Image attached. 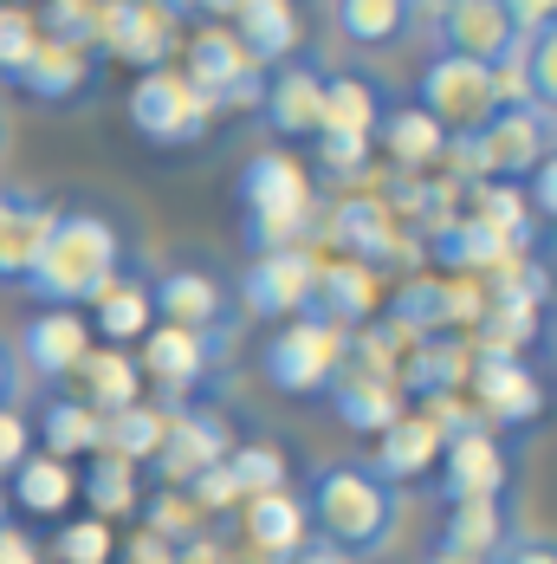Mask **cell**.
Here are the masks:
<instances>
[{
  "mask_svg": "<svg viewBox=\"0 0 557 564\" xmlns=\"http://www.w3.org/2000/svg\"><path fill=\"white\" fill-rule=\"evenodd\" d=\"M305 525L337 558H376L395 545L402 525V494L370 467V460H325L305 487Z\"/></svg>",
  "mask_w": 557,
  "mask_h": 564,
  "instance_id": "6da1fadb",
  "label": "cell"
},
{
  "mask_svg": "<svg viewBox=\"0 0 557 564\" xmlns=\"http://www.w3.org/2000/svg\"><path fill=\"white\" fill-rule=\"evenodd\" d=\"M117 273H123V234H117L111 215H98V208H58L46 240H40V253H33V267H26V280H20V292L33 305L85 312Z\"/></svg>",
  "mask_w": 557,
  "mask_h": 564,
  "instance_id": "7a4b0ae2",
  "label": "cell"
},
{
  "mask_svg": "<svg viewBox=\"0 0 557 564\" xmlns=\"http://www.w3.org/2000/svg\"><path fill=\"white\" fill-rule=\"evenodd\" d=\"M505 105V78L493 65H480V58H460V53H435L422 65V78H415V111L435 117V130L441 137H473L487 117Z\"/></svg>",
  "mask_w": 557,
  "mask_h": 564,
  "instance_id": "3957f363",
  "label": "cell"
},
{
  "mask_svg": "<svg viewBox=\"0 0 557 564\" xmlns=\"http://www.w3.org/2000/svg\"><path fill=\"white\" fill-rule=\"evenodd\" d=\"M240 208H247V240L253 253L298 247V234L312 221V182L292 156H253L240 175Z\"/></svg>",
  "mask_w": 557,
  "mask_h": 564,
  "instance_id": "277c9868",
  "label": "cell"
},
{
  "mask_svg": "<svg viewBox=\"0 0 557 564\" xmlns=\"http://www.w3.org/2000/svg\"><path fill=\"white\" fill-rule=\"evenodd\" d=\"M266 383L278 395H325L337 383V370L350 364V338L325 325V318H292L278 325V338L266 344Z\"/></svg>",
  "mask_w": 557,
  "mask_h": 564,
  "instance_id": "5b68a950",
  "label": "cell"
},
{
  "mask_svg": "<svg viewBox=\"0 0 557 564\" xmlns=\"http://www.w3.org/2000/svg\"><path fill=\"white\" fill-rule=\"evenodd\" d=\"M551 143H557V123L538 105H500V111L467 137L473 170L500 175V182H525V175L551 156Z\"/></svg>",
  "mask_w": 557,
  "mask_h": 564,
  "instance_id": "8992f818",
  "label": "cell"
},
{
  "mask_svg": "<svg viewBox=\"0 0 557 564\" xmlns=\"http://www.w3.org/2000/svg\"><path fill=\"white\" fill-rule=\"evenodd\" d=\"M208 117L215 105L182 78V72H143L136 78V91H130V123L150 137V143H163V150H182V143H201L208 137Z\"/></svg>",
  "mask_w": 557,
  "mask_h": 564,
  "instance_id": "52a82bcc",
  "label": "cell"
},
{
  "mask_svg": "<svg viewBox=\"0 0 557 564\" xmlns=\"http://www.w3.org/2000/svg\"><path fill=\"white\" fill-rule=\"evenodd\" d=\"M435 40H441V53L480 58L493 72L518 65V46H525L505 0H435Z\"/></svg>",
  "mask_w": 557,
  "mask_h": 564,
  "instance_id": "ba28073f",
  "label": "cell"
},
{
  "mask_svg": "<svg viewBox=\"0 0 557 564\" xmlns=\"http://www.w3.org/2000/svg\"><path fill=\"white\" fill-rule=\"evenodd\" d=\"M98 78H105L98 46H65V40H46V33L7 72V85H20L33 105H85L98 91Z\"/></svg>",
  "mask_w": 557,
  "mask_h": 564,
  "instance_id": "9c48e42d",
  "label": "cell"
},
{
  "mask_svg": "<svg viewBox=\"0 0 557 564\" xmlns=\"http://www.w3.org/2000/svg\"><path fill=\"white\" fill-rule=\"evenodd\" d=\"M312 285H318V260L305 247H273V253H253V267L240 273V305L253 318H305Z\"/></svg>",
  "mask_w": 557,
  "mask_h": 564,
  "instance_id": "30bf717a",
  "label": "cell"
},
{
  "mask_svg": "<svg viewBox=\"0 0 557 564\" xmlns=\"http://www.w3.org/2000/svg\"><path fill=\"white\" fill-rule=\"evenodd\" d=\"M150 305L163 325H182V332H201V338H233V312H227V285L208 273V267H163L150 280Z\"/></svg>",
  "mask_w": 557,
  "mask_h": 564,
  "instance_id": "8fae6325",
  "label": "cell"
},
{
  "mask_svg": "<svg viewBox=\"0 0 557 564\" xmlns=\"http://www.w3.org/2000/svg\"><path fill=\"white\" fill-rule=\"evenodd\" d=\"M500 494H512V454L487 429H447L441 500H500Z\"/></svg>",
  "mask_w": 557,
  "mask_h": 564,
  "instance_id": "7c38bea8",
  "label": "cell"
},
{
  "mask_svg": "<svg viewBox=\"0 0 557 564\" xmlns=\"http://www.w3.org/2000/svg\"><path fill=\"white\" fill-rule=\"evenodd\" d=\"M182 78H188L208 105H253V98L266 91V65L247 53L240 40H227V33H201Z\"/></svg>",
  "mask_w": 557,
  "mask_h": 564,
  "instance_id": "4fadbf2b",
  "label": "cell"
},
{
  "mask_svg": "<svg viewBox=\"0 0 557 564\" xmlns=\"http://www.w3.org/2000/svg\"><path fill=\"white\" fill-rule=\"evenodd\" d=\"M13 357L33 370V377H72L85 357H91V325H85V312H58V305H40L26 325H20V344H13Z\"/></svg>",
  "mask_w": 557,
  "mask_h": 564,
  "instance_id": "5bb4252c",
  "label": "cell"
},
{
  "mask_svg": "<svg viewBox=\"0 0 557 564\" xmlns=\"http://www.w3.org/2000/svg\"><path fill=\"white\" fill-rule=\"evenodd\" d=\"M260 111H266V130H278V137H318L325 130V72L312 58H285L260 91Z\"/></svg>",
  "mask_w": 557,
  "mask_h": 564,
  "instance_id": "9a60e30c",
  "label": "cell"
},
{
  "mask_svg": "<svg viewBox=\"0 0 557 564\" xmlns=\"http://www.w3.org/2000/svg\"><path fill=\"white\" fill-rule=\"evenodd\" d=\"M221 350H227L221 338H201V332H182V325H150V332H143V370L182 402L188 390L208 383V370H215Z\"/></svg>",
  "mask_w": 557,
  "mask_h": 564,
  "instance_id": "2e32d148",
  "label": "cell"
},
{
  "mask_svg": "<svg viewBox=\"0 0 557 564\" xmlns=\"http://www.w3.org/2000/svg\"><path fill=\"white\" fill-rule=\"evenodd\" d=\"M221 460H227V429L208 415V409H182V415H168L163 422L156 467H163L168 487H188V480H201V474L221 467Z\"/></svg>",
  "mask_w": 557,
  "mask_h": 564,
  "instance_id": "e0dca14e",
  "label": "cell"
},
{
  "mask_svg": "<svg viewBox=\"0 0 557 564\" xmlns=\"http://www.w3.org/2000/svg\"><path fill=\"white\" fill-rule=\"evenodd\" d=\"M53 202L40 188H0V285H20L46 227H53Z\"/></svg>",
  "mask_w": 557,
  "mask_h": 564,
  "instance_id": "ac0fdd59",
  "label": "cell"
},
{
  "mask_svg": "<svg viewBox=\"0 0 557 564\" xmlns=\"http://www.w3.org/2000/svg\"><path fill=\"white\" fill-rule=\"evenodd\" d=\"M422 0H331V26L343 46L357 53H390L415 33Z\"/></svg>",
  "mask_w": 557,
  "mask_h": 564,
  "instance_id": "d6986e66",
  "label": "cell"
},
{
  "mask_svg": "<svg viewBox=\"0 0 557 564\" xmlns=\"http://www.w3.org/2000/svg\"><path fill=\"white\" fill-rule=\"evenodd\" d=\"M512 532H518V519H512V494H500V500H447V519H441V539H435V545L493 564L505 552Z\"/></svg>",
  "mask_w": 557,
  "mask_h": 564,
  "instance_id": "ffe728a7",
  "label": "cell"
},
{
  "mask_svg": "<svg viewBox=\"0 0 557 564\" xmlns=\"http://www.w3.org/2000/svg\"><path fill=\"white\" fill-rule=\"evenodd\" d=\"M447 442V422H435V415H395L390 429L376 435V474L390 480V487H402V480H415V474H435V454H441Z\"/></svg>",
  "mask_w": 557,
  "mask_h": 564,
  "instance_id": "44dd1931",
  "label": "cell"
},
{
  "mask_svg": "<svg viewBox=\"0 0 557 564\" xmlns=\"http://www.w3.org/2000/svg\"><path fill=\"white\" fill-rule=\"evenodd\" d=\"M383 111H390V91H376V78L331 72L325 78V130L318 137H363V143H376Z\"/></svg>",
  "mask_w": 557,
  "mask_h": 564,
  "instance_id": "7402d4cb",
  "label": "cell"
},
{
  "mask_svg": "<svg viewBox=\"0 0 557 564\" xmlns=\"http://www.w3.org/2000/svg\"><path fill=\"white\" fill-rule=\"evenodd\" d=\"M370 305H376L370 267H363V260H331V267H318L312 312H305V318H325V325H337V332H350V325L370 318Z\"/></svg>",
  "mask_w": 557,
  "mask_h": 564,
  "instance_id": "603a6c76",
  "label": "cell"
},
{
  "mask_svg": "<svg viewBox=\"0 0 557 564\" xmlns=\"http://www.w3.org/2000/svg\"><path fill=\"white\" fill-rule=\"evenodd\" d=\"M85 325H91V332H98L105 344H117V350H123L130 338H143V332L156 325V305H150V280L123 267V273H117V280L105 285V292H98V299H91V318H85Z\"/></svg>",
  "mask_w": 557,
  "mask_h": 564,
  "instance_id": "cb8c5ba5",
  "label": "cell"
},
{
  "mask_svg": "<svg viewBox=\"0 0 557 564\" xmlns=\"http://www.w3.org/2000/svg\"><path fill=\"white\" fill-rule=\"evenodd\" d=\"M72 494H78V474H72V460H53V454H26L7 474V500L33 519H58L72 507Z\"/></svg>",
  "mask_w": 557,
  "mask_h": 564,
  "instance_id": "d4e9b609",
  "label": "cell"
},
{
  "mask_svg": "<svg viewBox=\"0 0 557 564\" xmlns=\"http://www.w3.org/2000/svg\"><path fill=\"white\" fill-rule=\"evenodd\" d=\"M233 20H240L233 40L260 65H278V58L298 53V13H292V0H233Z\"/></svg>",
  "mask_w": 557,
  "mask_h": 564,
  "instance_id": "484cf974",
  "label": "cell"
},
{
  "mask_svg": "<svg viewBox=\"0 0 557 564\" xmlns=\"http://www.w3.org/2000/svg\"><path fill=\"white\" fill-rule=\"evenodd\" d=\"M33 442H46L53 460H72V454H91L105 448V415L91 402H72V395H53L33 422Z\"/></svg>",
  "mask_w": 557,
  "mask_h": 564,
  "instance_id": "4316f807",
  "label": "cell"
},
{
  "mask_svg": "<svg viewBox=\"0 0 557 564\" xmlns=\"http://www.w3.org/2000/svg\"><path fill=\"white\" fill-rule=\"evenodd\" d=\"M480 402H487L493 422H532V415L545 409V390H538V377H532L525 364H512V357H480Z\"/></svg>",
  "mask_w": 557,
  "mask_h": 564,
  "instance_id": "83f0119b",
  "label": "cell"
},
{
  "mask_svg": "<svg viewBox=\"0 0 557 564\" xmlns=\"http://www.w3.org/2000/svg\"><path fill=\"white\" fill-rule=\"evenodd\" d=\"M325 395L337 402V415H343L357 435H383L395 415H402V409H395V395H390V383H383V377H370V370H350V364L337 370V383Z\"/></svg>",
  "mask_w": 557,
  "mask_h": 564,
  "instance_id": "f1b7e54d",
  "label": "cell"
},
{
  "mask_svg": "<svg viewBox=\"0 0 557 564\" xmlns=\"http://www.w3.org/2000/svg\"><path fill=\"white\" fill-rule=\"evenodd\" d=\"M247 532H253L260 552H273V558H298L312 525H305V507H298L292 494H253V500H247Z\"/></svg>",
  "mask_w": 557,
  "mask_h": 564,
  "instance_id": "f546056e",
  "label": "cell"
},
{
  "mask_svg": "<svg viewBox=\"0 0 557 564\" xmlns=\"http://www.w3.org/2000/svg\"><path fill=\"white\" fill-rule=\"evenodd\" d=\"M376 137H383V150H390L395 163H408V170H422V163H435L447 150V137L435 130V117L415 111V105H390L383 123H376Z\"/></svg>",
  "mask_w": 557,
  "mask_h": 564,
  "instance_id": "4dcf8cb0",
  "label": "cell"
},
{
  "mask_svg": "<svg viewBox=\"0 0 557 564\" xmlns=\"http://www.w3.org/2000/svg\"><path fill=\"white\" fill-rule=\"evenodd\" d=\"M78 377H85V402L98 409V415H117V409H130L136 395H143V370L123 357V350H91L85 364H78Z\"/></svg>",
  "mask_w": 557,
  "mask_h": 564,
  "instance_id": "1f68e13d",
  "label": "cell"
},
{
  "mask_svg": "<svg viewBox=\"0 0 557 564\" xmlns=\"http://www.w3.org/2000/svg\"><path fill=\"white\" fill-rule=\"evenodd\" d=\"M163 409H143V402H130V409H117V415H105V454H117V460H156V448H163Z\"/></svg>",
  "mask_w": 557,
  "mask_h": 564,
  "instance_id": "d6a6232c",
  "label": "cell"
},
{
  "mask_svg": "<svg viewBox=\"0 0 557 564\" xmlns=\"http://www.w3.org/2000/svg\"><path fill=\"white\" fill-rule=\"evenodd\" d=\"M512 78H518V98H525V105H538V111L557 123V26H551V33H532V40L518 46Z\"/></svg>",
  "mask_w": 557,
  "mask_h": 564,
  "instance_id": "836d02e7",
  "label": "cell"
},
{
  "mask_svg": "<svg viewBox=\"0 0 557 564\" xmlns=\"http://www.w3.org/2000/svg\"><path fill=\"white\" fill-rule=\"evenodd\" d=\"M78 494L91 500V519H117V512L136 507V474H130V460L105 454V460H91L78 474Z\"/></svg>",
  "mask_w": 557,
  "mask_h": 564,
  "instance_id": "e575fe53",
  "label": "cell"
},
{
  "mask_svg": "<svg viewBox=\"0 0 557 564\" xmlns=\"http://www.w3.org/2000/svg\"><path fill=\"white\" fill-rule=\"evenodd\" d=\"M221 467H227V480H233L240 500L278 494V487H285V454H273V448H240V454H227Z\"/></svg>",
  "mask_w": 557,
  "mask_h": 564,
  "instance_id": "d590c367",
  "label": "cell"
},
{
  "mask_svg": "<svg viewBox=\"0 0 557 564\" xmlns=\"http://www.w3.org/2000/svg\"><path fill=\"white\" fill-rule=\"evenodd\" d=\"M58 564H111V525L105 519H72L53 539Z\"/></svg>",
  "mask_w": 557,
  "mask_h": 564,
  "instance_id": "8d00e7d4",
  "label": "cell"
},
{
  "mask_svg": "<svg viewBox=\"0 0 557 564\" xmlns=\"http://www.w3.org/2000/svg\"><path fill=\"white\" fill-rule=\"evenodd\" d=\"M33 40H40V26H33V13L26 7H7L0 0V78L20 65V58L33 53Z\"/></svg>",
  "mask_w": 557,
  "mask_h": 564,
  "instance_id": "74e56055",
  "label": "cell"
},
{
  "mask_svg": "<svg viewBox=\"0 0 557 564\" xmlns=\"http://www.w3.org/2000/svg\"><path fill=\"white\" fill-rule=\"evenodd\" d=\"M26 454H33V415H26L20 402H7V409H0V480H7Z\"/></svg>",
  "mask_w": 557,
  "mask_h": 564,
  "instance_id": "f35d334b",
  "label": "cell"
},
{
  "mask_svg": "<svg viewBox=\"0 0 557 564\" xmlns=\"http://www.w3.org/2000/svg\"><path fill=\"white\" fill-rule=\"evenodd\" d=\"M493 564H557V539L551 532H512Z\"/></svg>",
  "mask_w": 557,
  "mask_h": 564,
  "instance_id": "ab89813d",
  "label": "cell"
},
{
  "mask_svg": "<svg viewBox=\"0 0 557 564\" xmlns=\"http://www.w3.org/2000/svg\"><path fill=\"white\" fill-rule=\"evenodd\" d=\"M318 143H325V163H331L337 175H357L370 163V143H363V137H318Z\"/></svg>",
  "mask_w": 557,
  "mask_h": 564,
  "instance_id": "60d3db41",
  "label": "cell"
},
{
  "mask_svg": "<svg viewBox=\"0 0 557 564\" xmlns=\"http://www.w3.org/2000/svg\"><path fill=\"white\" fill-rule=\"evenodd\" d=\"M505 7H512V20H518V33H525V40L557 26V0H505Z\"/></svg>",
  "mask_w": 557,
  "mask_h": 564,
  "instance_id": "b9f144b4",
  "label": "cell"
},
{
  "mask_svg": "<svg viewBox=\"0 0 557 564\" xmlns=\"http://www.w3.org/2000/svg\"><path fill=\"white\" fill-rule=\"evenodd\" d=\"M0 564H46V552H40V539H33V532L0 525Z\"/></svg>",
  "mask_w": 557,
  "mask_h": 564,
  "instance_id": "7bdbcfd3",
  "label": "cell"
},
{
  "mask_svg": "<svg viewBox=\"0 0 557 564\" xmlns=\"http://www.w3.org/2000/svg\"><path fill=\"white\" fill-rule=\"evenodd\" d=\"M525 182H532V202H538V215H551V221H557V150H551V156H545L532 175H525Z\"/></svg>",
  "mask_w": 557,
  "mask_h": 564,
  "instance_id": "ee69618b",
  "label": "cell"
},
{
  "mask_svg": "<svg viewBox=\"0 0 557 564\" xmlns=\"http://www.w3.org/2000/svg\"><path fill=\"white\" fill-rule=\"evenodd\" d=\"M20 395V357H13V344L0 338V409Z\"/></svg>",
  "mask_w": 557,
  "mask_h": 564,
  "instance_id": "f6af8a7d",
  "label": "cell"
},
{
  "mask_svg": "<svg viewBox=\"0 0 557 564\" xmlns=\"http://www.w3.org/2000/svg\"><path fill=\"white\" fill-rule=\"evenodd\" d=\"M428 564H487V558H467V552H447V545H435V552H428Z\"/></svg>",
  "mask_w": 557,
  "mask_h": 564,
  "instance_id": "bcb514c9",
  "label": "cell"
},
{
  "mask_svg": "<svg viewBox=\"0 0 557 564\" xmlns=\"http://www.w3.org/2000/svg\"><path fill=\"white\" fill-rule=\"evenodd\" d=\"M298 564H343V558H337V552H325V545H318V552H298Z\"/></svg>",
  "mask_w": 557,
  "mask_h": 564,
  "instance_id": "7dc6e473",
  "label": "cell"
},
{
  "mask_svg": "<svg viewBox=\"0 0 557 564\" xmlns=\"http://www.w3.org/2000/svg\"><path fill=\"white\" fill-rule=\"evenodd\" d=\"M7 519H13V500H7V480H0V525H7Z\"/></svg>",
  "mask_w": 557,
  "mask_h": 564,
  "instance_id": "c3c4849f",
  "label": "cell"
},
{
  "mask_svg": "<svg viewBox=\"0 0 557 564\" xmlns=\"http://www.w3.org/2000/svg\"><path fill=\"white\" fill-rule=\"evenodd\" d=\"M0 156H7V105H0Z\"/></svg>",
  "mask_w": 557,
  "mask_h": 564,
  "instance_id": "681fc988",
  "label": "cell"
},
{
  "mask_svg": "<svg viewBox=\"0 0 557 564\" xmlns=\"http://www.w3.org/2000/svg\"><path fill=\"white\" fill-rule=\"evenodd\" d=\"M7 7H26V0H7Z\"/></svg>",
  "mask_w": 557,
  "mask_h": 564,
  "instance_id": "f907efd6",
  "label": "cell"
},
{
  "mask_svg": "<svg viewBox=\"0 0 557 564\" xmlns=\"http://www.w3.org/2000/svg\"><path fill=\"white\" fill-rule=\"evenodd\" d=\"M551 150H557V143H551Z\"/></svg>",
  "mask_w": 557,
  "mask_h": 564,
  "instance_id": "816d5d0a",
  "label": "cell"
},
{
  "mask_svg": "<svg viewBox=\"0 0 557 564\" xmlns=\"http://www.w3.org/2000/svg\"><path fill=\"white\" fill-rule=\"evenodd\" d=\"M551 338H557V332H551Z\"/></svg>",
  "mask_w": 557,
  "mask_h": 564,
  "instance_id": "f5cc1de1",
  "label": "cell"
}]
</instances>
